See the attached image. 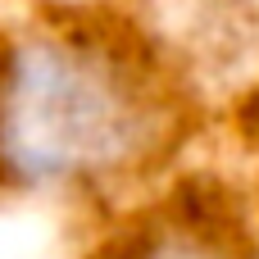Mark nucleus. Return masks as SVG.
<instances>
[{
  "mask_svg": "<svg viewBox=\"0 0 259 259\" xmlns=\"http://www.w3.org/2000/svg\"><path fill=\"white\" fill-rule=\"evenodd\" d=\"M123 141L114 87L55 46H27L0 96V150L27 178L100 164Z\"/></svg>",
  "mask_w": 259,
  "mask_h": 259,
  "instance_id": "f257e3e1",
  "label": "nucleus"
}]
</instances>
